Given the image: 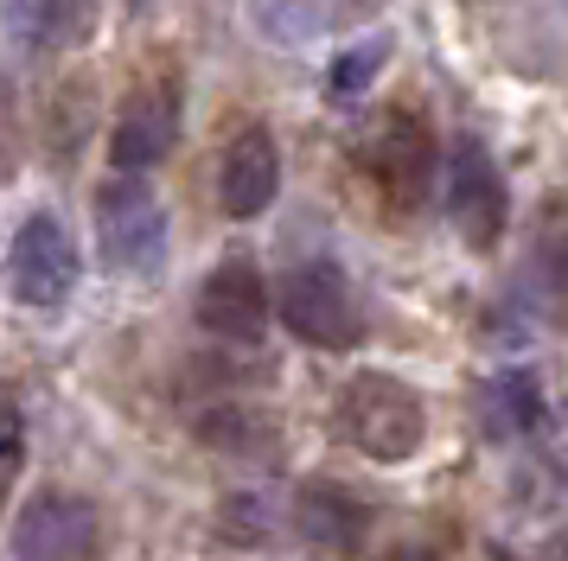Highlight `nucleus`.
Returning a JSON list of instances; mask_svg holds the SVG:
<instances>
[{
	"mask_svg": "<svg viewBox=\"0 0 568 561\" xmlns=\"http://www.w3.org/2000/svg\"><path fill=\"white\" fill-rule=\"evenodd\" d=\"M377 64H384V45L338 51V58H333V71H326V90H333V102H358L364 90H371V76H377Z\"/></svg>",
	"mask_w": 568,
	"mask_h": 561,
	"instance_id": "obj_15",
	"label": "nucleus"
},
{
	"mask_svg": "<svg viewBox=\"0 0 568 561\" xmlns=\"http://www.w3.org/2000/svg\"><path fill=\"white\" fill-rule=\"evenodd\" d=\"M90 0H13V32L27 51H58L83 32Z\"/></svg>",
	"mask_w": 568,
	"mask_h": 561,
	"instance_id": "obj_14",
	"label": "nucleus"
},
{
	"mask_svg": "<svg viewBox=\"0 0 568 561\" xmlns=\"http://www.w3.org/2000/svg\"><path fill=\"white\" fill-rule=\"evenodd\" d=\"M542 421H549V408H542L537 370H498V377L486 382V434L498 447L542 434Z\"/></svg>",
	"mask_w": 568,
	"mask_h": 561,
	"instance_id": "obj_10",
	"label": "nucleus"
},
{
	"mask_svg": "<svg viewBox=\"0 0 568 561\" xmlns=\"http://www.w3.org/2000/svg\"><path fill=\"white\" fill-rule=\"evenodd\" d=\"M377 561H435L428 549H389V555H377Z\"/></svg>",
	"mask_w": 568,
	"mask_h": 561,
	"instance_id": "obj_18",
	"label": "nucleus"
},
{
	"mask_svg": "<svg viewBox=\"0 0 568 561\" xmlns=\"http://www.w3.org/2000/svg\"><path fill=\"white\" fill-rule=\"evenodd\" d=\"M97 243H103V262L115 275L148 280L160 275L166 262V211L148 192V178H109L97 192Z\"/></svg>",
	"mask_w": 568,
	"mask_h": 561,
	"instance_id": "obj_2",
	"label": "nucleus"
},
{
	"mask_svg": "<svg viewBox=\"0 0 568 561\" xmlns=\"http://www.w3.org/2000/svg\"><path fill=\"white\" fill-rule=\"evenodd\" d=\"M231 536H268L262 498H231Z\"/></svg>",
	"mask_w": 568,
	"mask_h": 561,
	"instance_id": "obj_16",
	"label": "nucleus"
},
{
	"mask_svg": "<svg viewBox=\"0 0 568 561\" xmlns=\"http://www.w3.org/2000/svg\"><path fill=\"white\" fill-rule=\"evenodd\" d=\"M282 319L294 338H307L320 351H345L352 338H358V300H352V280L338 268L333 255H307V262H294L282 275Z\"/></svg>",
	"mask_w": 568,
	"mask_h": 561,
	"instance_id": "obj_3",
	"label": "nucleus"
},
{
	"mask_svg": "<svg viewBox=\"0 0 568 561\" xmlns=\"http://www.w3.org/2000/svg\"><path fill=\"white\" fill-rule=\"evenodd\" d=\"M199 326H205L211 338H231V345L262 338V326H268V287H262L256 262L231 255V262L211 268L205 287H199Z\"/></svg>",
	"mask_w": 568,
	"mask_h": 561,
	"instance_id": "obj_7",
	"label": "nucleus"
},
{
	"mask_svg": "<svg viewBox=\"0 0 568 561\" xmlns=\"http://www.w3.org/2000/svg\"><path fill=\"white\" fill-rule=\"evenodd\" d=\"M20 459H27V428H20V408L7 402V479L20 472Z\"/></svg>",
	"mask_w": 568,
	"mask_h": 561,
	"instance_id": "obj_17",
	"label": "nucleus"
},
{
	"mask_svg": "<svg viewBox=\"0 0 568 561\" xmlns=\"http://www.w3.org/2000/svg\"><path fill=\"white\" fill-rule=\"evenodd\" d=\"M358 530H364V510L345 484H307L301 491V536L326 542V549H345Z\"/></svg>",
	"mask_w": 568,
	"mask_h": 561,
	"instance_id": "obj_12",
	"label": "nucleus"
},
{
	"mask_svg": "<svg viewBox=\"0 0 568 561\" xmlns=\"http://www.w3.org/2000/svg\"><path fill=\"white\" fill-rule=\"evenodd\" d=\"M282 7H294V13H287V26L275 39H307V32H338V26L371 20L384 0H262V26L282 20Z\"/></svg>",
	"mask_w": 568,
	"mask_h": 561,
	"instance_id": "obj_13",
	"label": "nucleus"
},
{
	"mask_svg": "<svg viewBox=\"0 0 568 561\" xmlns=\"http://www.w3.org/2000/svg\"><path fill=\"white\" fill-rule=\"evenodd\" d=\"M338 428L352 434V447L371 459H415L422 440H428V408L403 377H384V370H358V377L338 389Z\"/></svg>",
	"mask_w": 568,
	"mask_h": 561,
	"instance_id": "obj_1",
	"label": "nucleus"
},
{
	"mask_svg": "<svg viewBox=\"0 0 568 561\" xmlns=\"http://www.w3.org/2000/svg\"><path fill=\"white\" fill-rule=\"evenodd\" d=\"M7 287L20 306H58L78 287V243L52 211H27L7 249Z\"/></svg>",
	"mask_w": 568,
	"mask_h": 561,
	"instance_id": "obj_4",
	"label": "nucleus"
},
{
	"mask_svg": "<svg viewBox=\"0 0 568 561\" xmlns=\"http://www.w3.org/2000/svg\"><path fill=\"white\" fill-rule=\"evenodd\" d=\"M166 147H173V102H166V96H148V90H141V96L122 109L115 134H109V160H115V173L141 178Z\"/></svg>",
	"mask_w": 568,
	"mask_h": 561,
	"instance_id": "obj_9",
	"label": "nucleus"
},
{
	"mask_svg": "<svg viewBox=\"0 0 568 561\" xmlns=\"http://www.w3.org/2000/svg\"><path fill=\"white\" fill-rule=\"evenodd\" d=\"M282 192V153H275V134L268 128H243L231 147H224V166H217V198L231 217H262Z\"/></svg>",
	"mask_w": 568,
	"mask_h": 561,
	"instance_id": "obj_8",
	"label": "nucleus"
},
{
	"mask_svg": "<svg viewBox=\"0 0 568 561\" xmlns=\"http://www.w3.org/2000/svg\"><path fill=\"white\" fill-rule=\"evenodd\" d=\"M377 173H384V192L403 211L409 204H422V192H428V173H435V147H428V134H422V122H389L384 141H377Z\"/></svg>",
	"mask_w": 568,
	"mask_h": 561,
	"instance_id": "obj_11",
	"label": "nucleus"
},
{
	"mask_svg": "<svg viewBox=\"0 0 568 561\" xmlns=\"http://www.w3.org/2000/svg\"><path fill=\"white\" fill-rule=\"evenodd\" d=\"M447 217L473 249H498L505 236V178L479 141H454L447 153Z\"/></svg>",
	"mask_w": 568,
	"mask_h": 561,
	"instance_id": "obj_5",
	"label": "nucleus"
},
{
	"mask_svg": "<svg viewBox=\"0 0 568 561\" xmlns=\"http://www.w3.org/2000/svg\"><path fill=\"white\" fill-rule=\"evenodd\" d=\"M13 555L20 561H90L97 555V510L71 491H39L13 517Z\"/></svg>",
	"mask_w": 568,
	"mask_h": 561,
	"instance_id": "obj_6",
	"label": "nucleus"
}]
</instances>
